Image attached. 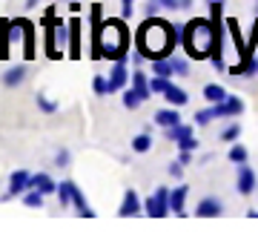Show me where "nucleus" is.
Segmentation results:
<instances>
[{"label":"nucleus","instance_id":"f8f14e48","mask_svg":"<svg viewBox=\"0 0 258 241\" xmlns=\"http://www.w3.org/2000/svg\"><path fill=\"white\" fill-rule=\"evenodd\" d=\"M221 213H224V204L218 198H212V195L201 198L198 207H195V215H201V218H215V215H221Z\"/></svg>","mask_w":258,"mask_h":241},{"label":"nucleus","instance_id":"c9c22d12","mask_svg":"<svg viewBox=\"0 0 258 241\" xmlns=\"http://www.w3.org/2000/svg\"><path fill=\"white\" fill-rule=\"evenodd\" d=\"M172 69H175V75H186L189 72V64H186L184 57H172Z\"/></svg>","mask_w":258,"mask_h":241},{"label":"nucleus","instance_id":"e433bc0d","mask_svg":"<svg viewBox=\"0 0 258 241\" xmlns=\"http://www.w3.org/2000/svg\"><path fill=\"white\" fill-rule=\"evenodd\" d=\"M132 3H135V0H120V18L123 20L132 18Z\"/></svg>","mask_w":258,"mask_h":241},{"label":"nucleus","instance_id":"de8ad7c7","mask_svg":"<svg viewBox=\"0 0 258 241\" xmlns=\"http://www.w3.org/2000/svg\"><path fill=\"white\" fill-rule=\"evenodd\" d=\"M255 12H258V6H255Z\"/></svg>","mask_w":258,"mask_h":241},{"label":"nucleus","instance_id":"79ce46f5","mask_svg":"<svg viewBox=\"0 0 258 241\" xmlns=\"http://www.w3.org/2000/svg\"><path fill=\"white\" fill-rule=\"evenodd\" d=\"M69 12H75V15H78V12H81V3H78V0H72V3H69Z\"/></svg>","mask_w":258,"mask_h":241},{"label":"nucleus","instance_id":"cd10ccee","mask_svg":"<svg viewBox=\"0 0 258 241\" xmlns=\"http://www.w3.org/2000/svg\"><path fill=\"white\" fill-rule=\"evenodd\" d=\"M92 89H95V95H112L109 75H95V78H92Z\"/></svg>","mask_w":258,"mask_h":241},{"label":"nucleus","instance_id":"2eb2a0df","mask_svg":"<svg viewBox=\"0 0 258 241\" xmlns=\"http://www.w3.org/2000/svg\"><path fill=\"white\" fill-rule=\"evenodd\" d=\"M164 98H166V103H169V106H186V101H189L186 89H181V86H175V84H169V86H166Z\"/></svg>","mask_w":258,"mask_h":241},{"label":"nucleus","instance_id":"ddd939ff","mask_svg":"<svg viewBox=\"0 0 258 241\" xmlns=\"http://www.w3.org/2000/svg\"><path fill=\"white\" fill-rule=\"evenodd\" d=\"M20 26H23V57L26 61H32L35 57V23L26 18H18Z\"/></svg>","mask_w":258,"mask_h":241},{"label":"nucleus","instance_id":"473e14b6","mask_svg":"<svg viewBox=\"0 0 258 241\" xmlns=\"http://www.w3.org/2000/svg\"><path fill=\"white\" fill-rule=\"evenodd\" d=\"M37 106H40L43 112H49V115H52V112H57V103L52 101V98H46V95H37Z\"/></svg>","mask_w":258,"mask_h":241},{"label":"nucleus","instance_id":"5701e85b","mask_svg":"<svg viewBox=\"0 0 258 241\" xmlns=\"http://www.w3.org/2000/svg\"><path fill=\"white\" fill-rule=\"evenodd\" d=\"M152 75L172 78V75H175V69H172V57H158V61H152Z\"/></svg>","mask_w":258,"mask_h":241},{"label":"nucleus","instance_id":"f3484780","mask_svg":"<svg viewBox=\"0 0 258 241\" xmlns=\"http://www.w3.org/2000/svg\"><path fill=\"white\" fill-rule=\"evenodd\" d=\"M155 124H158V127H164V130H169V127L181 124L178 106H175V109H158V112H155Z\"/></svg>","mask_w":258,"mask_h":241},{"label":"nucleus","instance_id":"6ab92c4d","mask_svg":"<svg viewBox=\"0 0 258 241\" xmlns=\"http://www.w3.org/2000/svg\"><path fill=\"white\" fill-rule=\"evenodd\" d=\"M9 23L12 20H0V61L9 57V46H12V37H9Z\"/></svg>","mask_w":258,"mask_h":241},{"label":"nucleus","instance_id":"aec40b11","mask_svg":"<svg viewBox=\"0 0 258 241\" xmlns=\"http://www.w3.org/2000/svg\"><path fill=\"white\" fill-rule=\"evenodd\" d=\"M72 204H75V210H78V213H81L83 218H95V210H92L89 204H86V198H83V193L78 190V187L72 190Z\"/></svg>","mask_w":258,"mask_h":241},{"label":"nucleus","instance_id":"c85d7f7f","mask_svg":"<svg viewBox=\"0 0 258 241\" xmlns=\"http://www.w3.org/2000/svg\"><path fill=\"white\" fill-rule=\"evenodd\" d=\"M141 103H144V98H141L135 89H123V106H126V109H138Z\"/></svg>","mask_w":258,"mask_h":241},{"label":"nucleus","instance_id":"f257e3e1","mask_svg":"<svg viewBox=\"0 0 258 241\" xmlns=\"http://www.w3.org/2000/svg\"><path fill=\"white\" fill-rule=\"evenodd\" d=\"M181 46H184V52L192 57V61L210 57L212 66H215L218 72H227V69H230L221 57V46H224L221 29L215 26L212 20L192 18L189 23H184V26H181Z\"/></svg>","mask_w":258,"mask_h":241},{"label":"nucleus","instance_id":"423d86ee","mask_svg":"<svg viewBox=\"0 0 258 241\" xmlns=\"http://www.w3.org/2000/svg\"><path fill=\"white\" fill-rule=\"evenodd\" d=\"M26 190H32V175H29L26 169H15L9 178V193L3 195V201H9L15 195H23Z\"/></svg>","mask_w":258,"mask_h":241},{"label":"nucleus","instance_id":"1a4fd4ad","mask_svg":"<svg viewBox=\"0 0 258 241\" xmlns=\"http://www.w3.org/2000/svg\"><path fill=\"white\" fill-rule=\"evenodd\" d=\"M238 193L241 195H252L255 193V172L249 169V164H238Z\"/></svg>","mask_w":258,"mask_h":241},{"label":"nucleus","instance_id":"b1692460","mask_svg":"<svg viewBox=\"0 0 258 241\" xmlns=\"http://www.w3.org/2000/svg\"><path fill=\"white\" fill-rule=\"evenodd\" d=\"M72 190H75L72 181H63V184H57V204L63 207V210L72 204Z\"/></svg>","mask_w":258,"mask_h":241},{"label":"nucleus","instance_id":"a18cd8bd","mask_svg":"<svg viewBox=\"0 0 258 241\" xmlns=\"http://www.w3.org/2000/svg\"><path fill=\"white\" fill-rule=\"evenodd\" d=\"M255 75H258V55H255Z\"/></svg>","mask_w":258,"mask_h":241},{"label":"nucleus","instance_id":"ea45409f","mask_svg":"<svg viewBox=\"0 0 258 241\" xmlns=\"http://www.w3.org/2000/svg\"><path fill=\"white\" fill-rule=\"evenodd\" d=\"M189 158H192L189 149H181V152H178V161H181V164H189Z\"/></svg>","mask_w":258,"mask_h":241},{"label":"nucleus","instance_id":"dca6fc26","mask_svg":"<svg viewBox=\"0 0 258 241\" xmlns=\"http://www.w3.org/2000/svg\"><path fill=\"white\" fill-rule=\"evenodd\" d=\"M32 187H35V190H40L43 195H49V193H57V184H55V178L49 175V172H37V175H32Z\"/></svg>","mask_w":258,"mask_h":241},{"label":"nucleus","instance_id":"58836bf2","mask_svg":"<svg viewBox=\"0 0 258 241\" xmlns=\"http://www.w3.org/2000/svg\"><path fill=\"white\" fill-rule=\"evenodd\" d=\"M195 147H198V144H195L192 135H189V138H184V141H178V149H189V152H192Z\"/></svg>","mask_w":258,"mask_h":241},{"label":"nucleus","instance_id":"0eeeda50","mask_svg":"<svg viewBox=\"0 0 258 241\" xmlns=\"http://www.w3.org/2000/svg\"><path fill=\"white\" fill-rule=\"evenodd\" d=\"M212 109H215V118H235L244 112V101L238 95H227L221 103H212Z\"/></svg>","mask_w":258,"mask_h":241},{"label":"nucleus","instance_id":"9d476101","mask_svg":"<svg viewBox=\"0 0 258 241\" xmlns=\"http://www.w3.org/2000/svg\"><path fill=\"white\" fill-rule=\"evenodd\" d=\"M81 29H83V23H81V18L75 15L72 20H69V57H81Z\"/></svg>","mask_w":258,"mask_h":241},{"label":"nucleus","instance_id":"9b49d317","mask_svg":"<svg viewBox=\"0 0 258 241\" xmlns=\"http://www.w3.org/2000/svg\"><path fill=\"white\" fill-rule=\"evenodd\" d=\"M126 81H129V72H126V61H115L109 72V89L118 92V89H126Z\"/></svg>","mask_w":258,"mask_h":241},{"label":"nucleus","instance_id":"a211bd4d","mask_svg":"<svg viewBox=\"0 0 258 241\" xmlns=\"http://www.w3.org/2000/svg\"><path fill=\"white\" fill-rule=\"evenodd\" d=\"M132 89H135V92L144 98V101H147L149 95H152V89H149V78L141 72V69H135V72H132Z\"/></svg>","mask_w":258,"mask_h":241},{"label":"nucleus","instance_id":"7ed1b4c3","mask_svg":"<svg viewBox=\"0 0 258 241\" xmlns=\"http://www.w3.org/2000/svg\"><path fill=\"white\" fill-rule=\"evenodd\" d=\"M126 52H129L126 20H123V18L103 20L101 29L92 35L89 57H92V61H101V57H109V61H126Z\"/></svg>","mask_w":258,"mask_h":241},{"label":"nucleus","instance_id":"f03ea898","mask_svg":"<svg viewBox=\"0 0 258 241\" xmlns=\"http://www.w3.org/2000/svg\"><path fill=\"white\" fill-rule=\"evenodd\" d=\"M181 26H172L161 18H147L138 26V35H135V46L149 64L158 61V57H169L175 43H181Z\"/></svg>","mask_w":258,"mask_h":241},{"label":"nucleus","instance_id":"6e6552de","mask_svg":"<svg viewBox=\"0 0 258 241\" xmlns=\"http://www.w3.org/2000/svg\"><path fill=\"white\" fill-rule=\"evenodd\" d=\"M141 210H144V204H141L138 193H135V190H126V193H123V201H120V207H118V215L129 218V215H138Z\"/></svg>","mask_w":258,"mask_h":241},{"label":"nucleus","instance_id":"bb28decb","mask_svg":"<svg viewBox=\"0 0 258 241\" xmlns=\"http://www.w3.org/2000/svg\"><path fill=\"white\" fill-rule=\"evenodd\" d=\"M169 84H172V81L164 78V75H152V78H149V89H152V95H164Z\"/></svg>","mask_w":258,"mask_h":241},{"label":"nucleus","instance_id":"39448f33","mask_svg":"<svg viewBox=\"0 0 258 241\" xmlns=\"http://www.w3.org/2000/svg\"><path fill=\"white\" fill-rule=\"evenodd\" d=\"M144 210H147V215H152V218H164L166 213H172V207H169V190H166V187H158L155 193L144 201Z\"/></svg>","mask_w":258,"mask_h":241},{"label":"nucleus","instance_id":"72a5a7b5","mask_svg":"<svg viewBox=\"0 0 258 241\" xmlns=\"http://www.w3.org/2000/svg\"><path fill=\"white\" fill-rule=\"evenodd\" d=\"M238 135H241V127H238V124H230V127L221 132V141H235Z\"/></svg>","mask_w":258,"mask_h":241},{"label":"nucleus","instance_id":"4468645a","mask_svg":"<svg viewBox=\"0 0 258 241\" xmlns=\"http://www.w3.org/2000/svg\"><path fill=\"white\" fill-rule=\"evenodd\" d=\"M186 195H189V187L186 184H178L175 190H169V207H172V213H178V215L186 213Z\"/></svg>","mask_w":258,"mask_h":241},{"label":"nucleus","instance_id":"49530a36","mask_svg":"<svg viewBox=\"0 0 258 241\" xmlns=\"http://www.w3.org/2000/svg\"><path fill=\"white\" fill-rule=\"evenodd\" d=\"M66 3H72V0H66Z\"/></svg>","mask_w":258,"mask_h":241},{"label":"nucleus","instance_id":"412c9836","mask_svg":"<svg viewBox=\"0 0 258 241\" xmlns=\"http://www.w3.org/2000/svg\"><path fill=\"white\" fill-rule=\"evenodd\" d=\"M189 135H192V127H189V124H184V120L166 130V138L175 141V144H178V141H184V138H189Z\"/></svg>","mask_w":258,"mask_h":241},{"label":"nucleus","instance_id":"20e7f679","mask_svg":"<svg viewBox=\"0 0 258 241\" xmlns=\"http://www.w3.org/2000/svg\"><path fill=\"white\" fill-rule=\"evenodd\" d=\"M40 26L46 29V55L52 61L63 57V49H69V23L55 18V6L46 12V18L40 20Z\"/></svg>","mask_w":258,"mask_h":241},{"label":"nucleus","instance_id":"37998d69","mask_svg":"<svg viewBox=\"0 0 258 241\" xmlns=\"http://www.w3.org/2000/svg\"><path fill=\"white\" fill-rule=\"evenodd\" d=\"M178 3H181V9H189L192 6V0H178Z\"/></svg>","mask_w":258,"mask_h":241},{"label":"nucleus","instance_id":"a19ab883","mask_svg":"<svg viewBox=\"0 0 258 241\" xmlns=\"http://www.w3.org/2000/svg\"><path fill=\"white\" fill-rule=\"evenodd\" d=\"M161 6H164V9H181L178 0H161Z\"/></svg>","mask_w":258,"mask_h":241},{"label":"nucleus","instance_id":"4c0bfd02","mask_svg":"<svg viewBox=\"0 0 258 241\" xmlns=\"http://www.w3.org/2000/svg\"><path fill=\"white\" fill-rule=\"evenodd\" d=\"M166 172H169V175H172V178H181V175H184V164H181V161H172V164H169V169H166Z\"/></svg>","mask_w":258,"mask_h":241},{"label":"nucleus","instance_id":"2f4dec72","mask_svg":"<svg viewBox=\"0 0 258 241\" xmlns=\"http://www.w3.org/2000/svg\"><path fill=\"white\" fill-rule=\"evenodd\" d=\"M230 161H232V164H244V161H247V147L235 144V147L230 149Z\"/></svg>","mask_w":258,"mask_h":241},{"label":"nucleus","instance_id":"c03bdc74","mask_svg":"<svg viewBox=\"0 0 258 241\" xmlns=\"http://www.w3.org/2000/svg\"><path fill=\"white\" fill-rule=\"evenodd\" d=\"M210 3H224V0H207V6H210Z\"/></svg>","mask_w":258,"mask_h":241},{"label":"nucleus","instance_id":"7c9ffc66","mask_svg":"<svg viewBox=\"0 0 258 241\" xmlns=\"http://www.w3.org/2000/svg\"><path fill=\"white\" fill-rule=\"evenodd\" d=\"M210 120H215V109H212V106H207V109H198V112H195V124L207 127Z\"/></svg>","mask_w":258,"mask_h":241},{"label":"nucleus","instance_id":"393cba45","mask_svg":"<svg viewBox=\"0 0 258 241\" xmlns=\"http://www.w3.org/2000/svg\"><path fill=\"white\" fill-rule=\"evenodd\" d=\"M23 78H26V66H12L9 72L3 75V84L6 86H18Z\"/></svg>","mask_w":258,"mask_h":241},{"label":"nucleus","instance_id":"a878e982","mask_svg":"<svg viewBox=\"0 0 258 241\" xmlns=\"http://www.w3.org/2000/svg\"><path fill=\"white\" fill-rule=\"evenodd\" d=\"M43 201H46V195L40 193V190H35V187H32V190H26V193H23V204L26 207H43Z\"/></svg>","mask_w":258,"mask_h":241},{"label":"nucleus","instance_id":"c756f323","mask_svg":"<svg viewBox=\"0 0 258 241\" xmlns=\"http://www.w3.org/2000/svg\"><path fill=\"white\" fill-rule=\"evenodd\" d=\"M149 147H152V138H149L147 132H144V135H138V138H132V149H135V152H141V155H144V152H149Z\"/></svg>","mask_w":258,"mask_h":241},{"label":"nucleus","instance_id":"f704fd0d","mask_svg":"<svg viewBox=\"0 0 258 241\" xmlns=\"http://www.w3.org/2000/svg\"><path fill=\"white\" fill-rule=\"evenodd\" d=\"M69 161H72V155H69V149H60V152H57L55 155V167H69Z\"/></svg>","mask_w":258,"mask_h":241},{"label":"nucleus","instance_id":"4be33fe9","mask_svg":"<svg viewBox=\"0 0 258 241\" xmlns=\"http://www.w3.org/2000/svg\"><path fill=\"white\" fill-rule=\"evenodd\" d=\"M224 98H227V89L218 84H207L204 86V101H210V103H221Z\"/></svg>","mask_w":258,"mask_h":241}]
</instances>
